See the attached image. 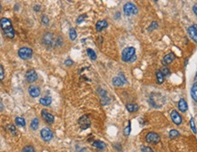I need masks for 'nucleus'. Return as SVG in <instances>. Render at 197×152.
Here are the masks:
<instances>
[{
	"label": "nucleus",
	"mask_w": 197,
	"mask_h": 152,
	"mask_svg": "<svg viewBox=\"0 0 197 152\" xmlns=\"http://www.w3.org/2000/svg\"><path fill=\"white\" fill-rule=\"evenodd\" d=\"M0 28H1L3 34L7 39H14L15 38V29L13 28L12 22L7 18H2L0 19Z\"/></svg>",
	"instance_id": "f257e3e1"
},
{
	"label": "nucleus",
	"mask_w": 197,
	"mask_h": 152,
	"mask_svg": "<svg viewBox=\"0 0 197 152\" xmlns=\"http://www.w3.org/2000/svg\"><path fill=\"white\" fill-rule=\"evenodd\" d=\"M164 77H165V76H164L161 73V71H157L156 72V78H157V82H158L159 84H161L164 82Z\"/></svg>",
	"instance_id": "393cba45"
},
{
	"label": "nucleus",
	"mask_w": 197,
	"mask_h": 152,
	"mask_svg": "<svg viewBox=\"0 0 197 152\" xmlns=\"http://www.w3.org/2000/svg\"><path fill=\"white\" fill-rule=\"evenodd\" d=\"M72 64H73V61L72 60H70V59L66 60V61H65V65L66 66H71Z\"/></svg>",
	"instance_id": "58836bf2"
},
{
	"label": "nucleus",
	"mask_w": 197,
	"mask_h": 152,
	"mask_svg": "<svg viewBox=\"0 0 197 152\" xmlns=\"http://www.w3.org/2000/svg\"><path fill=\"white\" fill-rule=\"evenodd\" d=\"M22 152H36V151H35V148L32 146H26L22 149Z\"/></svg>",
	"instance_id": "7c9ffc66"
},
{
	"label": "nucleus",
	"mask_w": 197,
	"mask_h": 152,
	"mask_svg": "<svg viewBox=\"0 0 197 152\" xmlns=\"http://www.w3.org/2000/svg\"><path fill=\"white\" fill-rule=\"evenodd\" d=\"M108 26H109V24H108V22L106 20H100V21H98L96 23V30L98 32H100L102 29L106 28Z\"/></svg>",
	"instance_id": "a211bd4d"
},
{
	"label": "nucleus",
	"mask_w": 197,
	"mask_h": 152,
	"mask_svg": "<svg viewBox=\"0 0 197 152\" xmlns=\"http://www.w3.org/2000/svg\"><path fill=\"white\" fill-rule=\"evenodd\" d=\"M169 137H170L171 139H176V138L180 137V132L177 131V130H175V129H173V130H171L170 133H169Z\"/></svg>",
	"instance_id": "bb28decb"
},
{
	"label": "nucleus",
	"mask_w": 197,
	"mask_h": 152,
	"mask_svg": "<svg viewBox=\"0 0 197 152\" xmlns=\"http://www.w3.org/2000/svg\"><path fill=\"white\" fill-rule=\"evenodd\" d=\"M187 32H188V34H189L190 38H191L194 42L197 43V31L195 30V28H193V26L189 27L188 29H187Z\"/></svg>",
	"instance_id": "f3484780"
},
{
	"label": "nucleus",
	"mask_w": 197,
	"mask_h": 152,
	"mask_svg": "<svg viewBox=\"0 0 197 152\" xmlns=\"http://www.w3.org/2000/svg\"><path fill=\"white\" fill-rule=\"evenodd\" d=\"M174 59H175V55H174V53L170 52V53H168V54H166L165 56H164L162 62H163L164 65H168V64L172 63V62L174 61Z\"/></svg>",
	"instance_id": "dca6fc26"
},
{
	"label": "nucleus",
	"mask_w": 197,
	"mask_h": 152,
	"mask_svg": "<svg viewBox=\"0 0 197 152\" xmlns=\"http://www.w3.org/2000/svg\"><path fill=\"white\" fill-rule=\"evenodd\" d=\"M19 56L22 60H29L33 56V50L28 47H22L19 49Z\"/></svg>",
	"instance_id": "20e7f679"
},
{
	"label": "nucleus",
	"mask_w": 197,
	"mask_h": 152,
	"mask_svg": "<svg viewBox=\"0 0 197 152\" xmlns=\"http://www.w3.org/2000/svg\"><path fill=\"white\" fill-rule=\"evenodd\" d=\"M193 28H195V30L197 31V24H194V25H193Z\"/></svg>",
	"instance_id": "79ce46f5"
},
{
	"label": "nucleus",
	"mask_w": 197,
	"mask_h": 152,
	"mask_svg": "<svg viewBox=\"0 0 197 152\" xmlns=\"http://www.w3.org/2000/svg\"><path fill=\"white\" fill-rule=\"evenodd\" d=\"M43 43L47 47H58L62 44V39L60 37L55 38V36L50 32H47L43 36Z\"/></svg>",
	"instance_id": "f03ea898"
},
{
	"label": "nucleus",
	"mask_w": 197,
	"mask_h": 152,
	"mask_svg": "<svg viewBox=\"0 0 197 152\" xmlns=\"http://www.w3.org/2000/svg\"><path fill=\"white\" fill-rule=\"evenodd\" d=\"M39 103H40L42 106H50L51 103H52V98H51L50 96H45V97H43V98H40Z\"/></svg>",
	"instance_id": "6ab92c4d"
},
{
	"label": "nucleus",
	"mask_w": 197,
	"mask_h": 152,
	"mask_svg": "<svg viewBox=\"0 0 197 152\" xmlns=\"http://www.w3.org/2000/svg\"><path fill=\"white\" fill-rule=\"evenodd\" d=\"M86 18H87V15H86V14H83V15L79 16V18H78V19H77V23H78V24H80L81 22H83V20H84Z\"/></svg>",
	"instance_id": "c9c22d12"
},
{
	"label": "nucleus",
	"mask_w": 197,
	"mask_h": 152,
	"mask_svg": "<svg viewBox=\"0 0 197 152\" xmlns=\"http://www.w3.org/2000/svg\"><path fill=\"white\" fill-rule=\"evenodd\" d=\"M39 121L38 118H34L32 119L31 123H30V127L32 130H37L39 128Z\"/></svg>",
	"instance_id": "b1692460"
},
{
	"label": "nucleus",
	"mask_w": 197,
	"mask_h": 152,
	"mask_svg": "<svg viewBox=\"0 0 197 152\" xmlns=\"http://www.w3.org/2000/svg\"><path fill=\"white\" fill-rule=\"evenodd\" d=\"M39 9H40V7H39V6H35V7H34V10H36L37 12H39Z\"/></svg>",
	"instance_id": "a19ab883"
},
{
	"label": "nucleus",
	"mask_w": 197,
	"mask_h": 152,
	"mask_svg": "<svg viewBox=\"0 0 197 152\" xmlns=\"http://www.w3.org/2000/svg\"><path fill=\"white\" fill-rule=\"evenodd\" d=\"M146 141L150 144H157L161 141V138L155 132H149L146 136Z\"/></svg>",
	"instance_id": "0eeeda50"
},
{
	"label": "nucleus",
	"mask_w": 197,
	"mask_h": 152,
	"mask_svg": "<svg viewBox=\"0 0 197 152\" xmlns=\"http://www.w3.org/2000/svg\"><path fill=\"white\" fill-rule=\"evenodd\" d=\"M157 96H158V94H153L151 95V97H150V100H149L150 104H151L152 106H153V107H161V106L158 103V101H159V99H161L162 97H161V94H160L159 98H158Z\"/></svg>",
	"instance_id": "ddd939ff"
},
{
	"label": "nucleus",
	"mask_w": 197,
	"mask_h": 152,
	"mask_svg": "<svg viewBox=\"0 0 197 152\" xmlns=\"http://www.w3.org/2000/svg\"><path fill=\"white\" fill-rule=\"evenodd\" d=\"M161 73H162L164 76H168V75H170V70H169L168 67H162L161 70Z\"/></svg>",
	"instance_id": "2f4dec72"
},
{
	"label": "nucleus",
	"mask_w": 197,
	"mask_h": 152,
	"mask_svg": "<svg viewBox=\"0 0 197 152\" xmlns=\"http://www.w3.org/2000/svg\"><path fill=\"white\" fill-rule=\"evenodd\" d=\"M41 116L43 119L47 123V124H52L54 123V120H55V117L52 114H50L48 111L47 110H42L41 111Z\"/></svg>",
	"instance_id": "9d476101"
},
{
	"label": "nucleus",
	"mask_w": 197,
	"mask_h": 152,
	"mask_svg": "<svg viewBox=\"0 0 197 152\" xmlns=\"http://www.w3.org/2000/svg\"><path fill=\"white\" fill-rule=\"evenodd\" d=\"M178 108L182 113H184L188 110V105L184 99H183V98L180 99V101L178 102Z\"/></svg>",
	"instance_id": "2eb2a0df"
},
{
	"label": "nucleus",
	"mask_w": 197,
	"mask_h": 152,
	"mask_svg": "<svg viewBox=\"0 0 197 152\" xmlns=\"http://www.w3.org/2000/svg\"><path fill=\"white\" fill-rule=\"evenodd\" d=\"M15 122H16V124L18 125L19 127H26V120L24 119L23 117L16 116V119H15Z\"/></svg>",
	"instance_id": "4be33fe9"
},
{
	"label": "nucleus",
	"mask_w": 197,
	"mask_h": 152,
	"mask_svg": "<svg viewBox=\"0 0 197 152\" xmlns=\"http://www.w3.org/2000/svg\"><path fill=\"white\" fill-rule=\"evenodd\" d=\"M125 82H126V78L123 74L116 76L112 79V83L114 86H122Z\"/></svg>",
	"instance_id": "f8f14e48"
},
{
	"label": "nucleus",
	"mask_w": 197,
	"mask_h": 152,
	"mask_svg": "<svg viewBox=\"0 0 197 152\" xmlns=\"http://www.w3.org/2000/svg\"><path fill=\"white\" fill-rule=\"evenodd\" d=\"M28 94H30L31 97L36 98L40 95V89L37 85H31L28 88Z\"/></svg>",
	"instance_id": "4468645a"
},
{
	"label": "nucleus",
	"mask_w": 197,
	"mask_h": 152,
	"mask_svg": "<svg viewBox=\"0 0 197 152\" xmlns=\"http://www.w3.org/2000/svg\"><path fill=\"white\" fill-rule=\"evenodd\" d=\"M191 94H192L193 99L197 103V82L193 83L192 90H191Z\"/></svg>",
	"instance_id": "5701e85b"
},
{
	"label": "nucleus",
	"mask_w": 197,
	"mask_h": 152,
	"mask_svg": "<svg viewBox=\"0 0 197 152\" xmlns=\"http://www.w3.org/2000/svg\"><path fill=\"white\" fill-rule=\"evenodd\" d=\"M171 118H172L173 122L175 125H177V126L181 125V124H182V122H183L182 116H181V115H180L176 110H173V111H172V113H171Z\"/></svg>",
	"instance_id": "9b49d317"
},
{
	"label": "nucleus",
	"mask_w": 197,
	"mask_h": 152,
	"mask_svg": "<svg viewBox=\"0 0 197 152\" xmlns=\"http://www.w3.org/2000/svg\"><path fill=\"white\" fill-rule=\"evenodd\" d=\"M130 130H131V128H130V122L129 121L128 122V126L124 128V130H123V134H124V136H126V137H128L129 135L130 134Z\"/></svg>",
	"instance_id": "c756f323"
},
{
	"label": "nucleus",
	"mask_w": 197,
	"mask_h": 152,
	"mask_svg": "<svg viewBox=\"0 0 197 152\" xmlns=\"http://www.w3.org/2000/svg\"><path fill=\"white\" fill-rule=\"evenodd\" d=\"M41 22H42L44 25H46V26H47V25L49 24V19H48V18H47L46 15H43V16H41Z\"/></svg>",
	"instance_id": "72a5a7b5"
},
{
	"label": "nucleus",
	"mask_w": 197,
	"mask_h": 152,
	"mask_svg": "<svg viewBox=\"0 0 197 152\" xmlns=\"http://www.w3.org/2000/svg\"><path fill=\"white\" fill-rule=\"evenodd\" d=\"M123 12L126 16H130L133 15H136L138 13V8L133 3H126L123 6Z\"/></svg>",
	"instance_id": "39448f33"
},
{
	"label": "nucleus",
	"mask_w": 197,
	"mask_h": 152,
	"mask_svg": "<svg viewBox=\"0 0 197 152\" xmlns=\"http://www.w3.org/2000/svg\"><path fill=\"white\" fill-rule=\"evenodd\" d=\"M126 108L130 113H133V112H137L139 110V106L136 104H128V105H126Z\"/></svg>",
	"instance_id": "412c9836"
},
{
	"label": "nucleus",
	"mask_w": 197,
	"mask_h": 152,
	"mask_svg": "<svg viewBox=\"0 0 197 152\" xmlns=\"http://www.w3.org/2000/svg\"><path fill=\"white\" fill-rule=\"evenodd\" d=\"M5 78V70L3 65L0 64V81H3Z\"/></svg>",
	"instance_id": "473e14b6"
},
{
	"label": "nucleus",
	"mask_w": 197,
	"mask_h": 152,
	"mask_svg": "<svg viewBox=\"0 0 197 152\" xmlns=\"http://www.w3.org/2000/svg\"><path fill=\"white\" fill-rule=\"evenodd\" d=\"M196 76H197V73H196Z\"/></svg>",
	"instance_id": "c03bdc74"
},
{
	"label": "nucleus",
	"mask_w": 197,
	"mask_h": 152,
	"mask_svg": "<svg viewBox=\"0 0 197 152\" xmlns=\"http://www.w3.org/2000/svg\"><path fill=\"white\" fill-rule=\"evenodd\" d=\"M76 38H77V32H76V29L73 28H71L70 29V39L71 40H75Z\"/></svg>",
	"instance_id": "c85d7f7f"
},
{
	"label": "nucleus",
	"mask_w": 197,
	"mask_h": 152,
	"mask_svg": "<svg viewBox=\"0 0 197 152\" xmlns=\"http://www.w3.org/2000/svg\"><path fill=\"white\" fill-rule=\"evenodd\" d=\"M135 48L134 47H127L125 48L121 52V60L124 62L133 61L136 59L135 56Z\"/></svg>",
	"instance_id": "7ed1b4c3"
},
{
	"label": "nucleus",
	"mask_w": 197,
	"mask_h": 152,
	"mask_svg": "<svg viewBox=\"0 0 197 152\" xmlns=\"http://www.w3.org/2000/svg\"><path fill=\"white\" fill-rule=\"evenodd\" d=\"M157 27H158V23L157 22H153L152 24H151V26L148 28V29L149 30H153V29H154V28H157Z\"/></svg>",
	"instance_id": "4c0bfd02"
},
{
	"label": "nucleus",
	"mask_w": 197,
	"mask_h": 152,
	"mask_svg": "<svg viewBox=\"0 0 197 152\" xmlns=\"http://www.w3.org/2000/svg\"><path fill=\"white\" fill-rule=\"evenodd\" d=\"M7 130L13 135V136H16V134H18V131H16V128L15 127L14 125H8L7 126Z\"/></svg>",
	"instance_id": "cd10ccee"
},
{
	"label": "nucleus",
	"mask_w": 197,
	"mask_h": 152,
	"mask_svg": "<svg viewBox=\"0 0 197 152\" xmlns=\"http://www.w3.org/2000/svg\"><path fill=\"white\" fill-rule=\"evenodd\" d=\"M79 127L82 130L88 129L91 125V122H90L89 115H82L79 119Z\"/></svg>",
	"instance_id": "423d86ee"
},
{
	"label": "nucleus",
	"mask_w": 197,
	"mask_h": 152,
	"mask_svg": "<svg viewBox=\"0 0 197 152\" xmlns=\"http://www.w3.org/2000/svg\"><path fill=\"white\" fill-rule=\"evenodd\" d=\"M40 135H41V138L44 141L46 142H48L50 141L52 139H53V132L49 129V128H43L41 131H40Z\"/></svg>",
	"instance_id": "6e6552de"
},
{
	"label": "nucleus",
	"mask_w": 197,
	"mask_h": 152,
	"mask_svg": "<svg viewBox=\"0 0 197 152\" xmlns=\"http://www.w3.org/2000/svg\"><path fill=\"white\" fill-rule=\"evenodd\" d=\"M1 11H2V6H1V4H0V13H1Z\"/></svg>",
	"instance_id": "37998d69"
},
{
	"label": "nucleus",
	"mask_w": 197,
	"mask_h": 152,
	"mask_svg": "<svg viewBox=\"0 0 197 152\" xmlns=\"http://www.w3.org/2000/svg\"><path fill=\"white\" fill-rule=\"evenodd\" d=\"M92 146L93 147H95V148H97L98 149H100V150H103V149H105L106 148V144L103 142V141H101V140H95L93 143H92Z\"/></svg>",
	"instance_id": "aec40b11"
},
{
	"label": "nucleus",
	"mask_w": 197,
	"mask_h": 152,
	"mask_svg": "<svg viewBox=\"0 0 197 152\" xmlns=\"http://www.w3.org/2000/svg\"><path fill=\"white\" fill-rule=\"evenodd\" d=\"M141 151L142 152H153V150L150 147H146V146L141 148Z\"/></svg>",
	"instance_id": "e433bc0d"
},
{
	"label": "nucleus",
	"mask_w": 197,
	"mask_h": 152,
	"mask_svg": "<svg viewBox=\"0 0 197 152\" xmlns=\"http://www.w3.org/2000/svg\"><path fill=\"white\" fill-rule=\"evenodd\" d=\"M87 53H88V56H89L92 61H95V60L97 59L96 52H94L93 49H87Z\"/></svg>",
	"instance_id": "a878e982"
},
{
	"label": "nucleus",
	"mask_w": 197,
	"mask_h": 152,
	"mask_svg": "<svg viewBox=\"0 0 197 152\" xmlns=\"http://www.w3.org/2000/svg\"><path fill=\"white\" fill-rule=\"evenodd\" d=\"M38 78H39V75L34 69H29L26 73V79L29 82H35L38 80Z\"/></svg>",
	"instance_id": "1a4fd4ad"
},
{
	"label": "nucleus",
	"mask_w": 197,
	"mask_h": 152,
	"mask_svg": "<svg viewBox=\"0 0 197 152\" xmlns=\"http://www.w3.org/2000/svg\"><path fill=\"white\" fill-rule=\"evenodd\" d=\"M193 13L197 16V4H195V5L193 7Z\"/></svg>",
	"instance_id": "ea45409f"
},
{
	"label": "nucleus",
	"mask_w": 197,
	"mask_h": 152,
	"mask_svg": "<svg viewBox=\"0 0 197 152\" xmlns=\"http://www.w3.org/2000/svg\"><path fill=\"white\" fill-rule=\"evenodd\" d=\"M190 125H191V128H192L193 132L194 134H196V133H197V130H196V127H195V124H194L193 118H191V120H190Z\"/></svg>",
	"instance_id": "f704fd0d"
}]
</instances>
